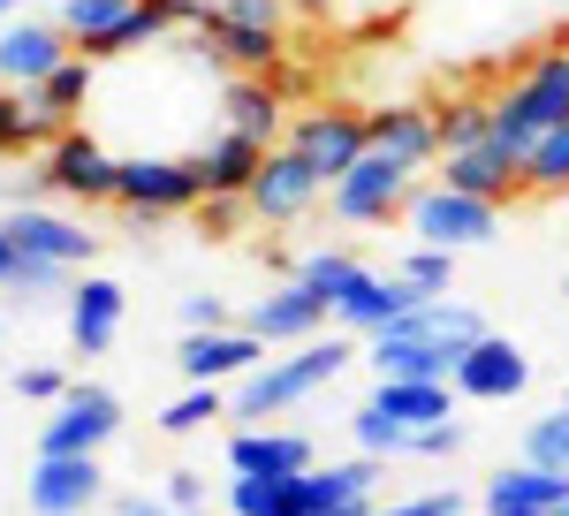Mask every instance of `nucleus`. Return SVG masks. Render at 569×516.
<instances>
[{
	"instance_id": "obj_8",
	"label": "nucleus",
	"mask_w": 569,
	"mask_h": 516,
	"mask_svg": "<svg viewBox=\"0 0 569 516\" xmlns=\"http://www.w3.org/2000/svg\"><path fill=\"white\" fill-rule=\"evenodd\" d=\"M410 190H418V168H395L380 152H365L342 182H327V214L342 220V228H388Z\"/></svg>"
},
{
	"instance_id": "obj_34",
	"label": "nucleus",
	"mask_w": 569,
	"mask_h": 516,
	"mask_svg": "<svg viewBox=\"0 0 569 516\" xmlns=\"http://www.w3.org/2000/svg\"><path fill=\"white\" fill-rule=\"evenodd\" d=\"M350 440H357V456H372V464H410V433L395 426V418H380L372 403L350 410Z\"/></svg>"
},
{
	"instance_id": "obj_17",
	"label": "nucleus",
	"mask_w": 569,
	"mask_h": 516,
	"mask_svg": "<svg viewBox=\"0 0 569 516\" xmlns=\"http://www.w3.org/2000/svg\"><path fill=\"white\" fill-rule=\"evenodd\" d=\"M0 228H8V244L23 258H53V266H69V274H84L91 258H99V236H91L84 220L53 214V206H8Z\"/></svg>"
},
{
	"instance_id": "obj_36",
	"label": "nucleus",
	"mask_w": 569,
	"mask_h": 516,
	"mask_svg": "<svg viewBox=\"0 0 569 516\" xmlns=\"http://www.w3.org/2000/svg\"><path fill=\"white\" fill-rule=\"evenodd\" d=\"M525 464H539V472H562V478H569V403L539 410V418L525 426Z\"/></svg>"
},
{
	"instance_id": "obj_10",
	"label": "nucleus",
	"mask_w": 569,
	"mask_h": 516,
	"mask_svg": "<svg viewBox=\"0 0 569 516\" xmlns=\"http://www.w3.org/2000/svg\"><path fill=\"white\" fill-rule=\"evenodd\" d=\"M281 145H289L297 160H311L319 182H342V175L365 160V115H357V107H305V115H289Z\"/></svg>"
},
{
	"instance_id": "obj_46",
	"label": "nucleus",
	"mask_w": 569,
	"mask_h": 516,
	"mask_svg": "<svg viewBox=\"0 0 569 516\" xmlns=\"http://www.w3.org/2000/svg\"><path fill=\"white\" fill-rule=\"evenodd\" d=\"M114 516H176V509H168L160 494H122V502H114Z\"/></svg>"
},
{
	"instance_id": "obj_41",
	"label": "nucleus",
	"mask_w": 569,
	"mask_h": 516,
	"mask_svg": "<svg viewBox=\"0 0 569 516\" xmlns=\"http://www.w3.org/2000/svg\"><path fill=\"white\" fill-rule=\"evenodd\" d=\"M213 16H228V23H243V31H281L289 39V0H213Z\"/></svg>"
},
{
	"instance_id": "obj_37",
	"label": "nucleus",
	"mask_w": 569,
	"mask_h": 516,
	"mask_svg": "<svg viewBox=\"0 0 569 516\" xmlns=\"http://www.w3.org/2000/svg\"><path fill=\"white\" fill-rule=\"evenodd\" d=\"M8 304H46V297H69V266H53V258H23L16 251V274H8V289H0Z\"/></svg>"
},
{
	"instance_id": "obj_42",
	"label": "nucleus",
	"mask_w": 569,
	"mask_h": 516,
	"mask_svg": "<svg viewBox=\"0 0 569 516\" xmlns=\"http://www.w3.org/2000/svg\"><path fill=\"white\" fill-rule=\"evenodd\" d=\"M8 387H16L23 403H46V410H53V403L69 395V373H61V365H16V373H8Z\"/></svg>"
},
{
	"instance_id": "obj_54",
	"label": "nucleus",
	"mask_w": 569,
	"mask_h": 516,
	"mask_svg": "<svg viewBox=\"0 0 569 516\" xmlns=\"http://www.w3.org/2000/svg\"><path fill=\"white\" fill-rule=\"evenodd\" d=\"M555 516H569V509H555Z\"/></svg>"
},
{
	"instance_id": "obj_33",
	"label": "nucleus",
	"mask_w": 569,
	"mask_h": 516,
	"mask_svg": "<svg viewBox=\"0 0 569 516\" xmlns=\"http://www.w3.org/2000/svg\"><path fill=\"white\" fill-rule=\"evenodd\" d=\"M525 198H569V122L525 152Z\"/></svg>"
},
{
	"instance_id": "obj_38",
	"label": "nucleus",
	"mask_w": 569,
	"mask_h": 516,
	"mask_svg": "<svg viewBox=\"0 0 569 516\" xmlns=\"http://www.w3.org/2000/svg\"><path fill=\"white\" fill-rule=\"evenodd\" d=\"M395 274L410 289H426V297H456V251H440V244H410Z\"/></svg>"
},
{
	"instance_id": "obj_24",
	"label": "nucleus",
	"mask_w": 569,
	"mask_h": 516,
	"mask_svg": "<svg viewBox=\"0 0 569 516\" xmlns=\"http://www.w3.org/2000/svg\"><path fill=\"white\" fill-rule=\"evenodd\" d=\"M365 152H380L395 168H433L440 160L433 107H372L365 115Z\"/></svg>"
},
{
	"instance_id": "obj_12",
	"label": "nucleus",
	"mask_w": 569,
	"mask_h": 516,
	"mask_svg": "<svg viewBox=\"0 0 569 516\" xmlns=\"http://www.w3.org/2000/svg\"><path fill=\"white\" fill-rule=\"evenodd\" d=\"M107 502V464L99 456H39L23 478V509L31 516H91Z\"/></svg>"
},
{
	"instance_id": "obj_22",
	"label": "nucleus",
	"mask_w": 569,
	"mask_h": 516,
	"mask_svg": "<svg viewBox=\"0 0 569 516\" xmlns=\"http://www.w3.org/2000/svg\"><path fill=\"white\" fill-rule=\"evenodd\" d=\"M479 509L486 516H555L569 509V478L562 472H539V464H501V472L479 486Z\"/></svg>"
},
{
	"instance_id": "obj_35",
	"label": "nucleus",
	"mask_w": 569,
	"mask_h": 516,
	"mask_svg": "<svg viewBox=\"0 0 569 516\" xmlns=\"http://www.w3.org/2000/svg\"><path fill=\"white\" fill-rule=\"evenodd\" d=\"M213 418H228V387H198L190 380V395H176L168 410H160V433L168 440H190V433H206Z\"/></svg>"
},
{
	"instance_id": "obj_31",
	"label": "nucleus",
	"mask_w": 569,
	"mask_h": 516,
	"mask_svg": "<svg viewBox=\"0 0 569 516\" xmlns=\"http://www.w3.org/2000/svg\"><path fill=\"white\" fill-rule=\"evenodd\" d=\"M433 129H440V152H463V145H486L493 137V99L479 91H456L433 107Z\"/></svg>"
},
{
	"instance_id": "obj_9",
	"label": "nucleus",
	"mask_w": 569,
	"mask_h": 516,
	"mask_svg": "<svg viewBox=\"0 0 569 516\" xmlns=\"http://www.w3.org/2000/svg\"><path fill=\"white\" fill-rule=\"evenodd\" d=\"M39 168H46V190H53V198H69V206H114L122 160H114L91 129H61V137L39 152Z\"/></svg>"
},
{
	"instance_id": "obj_28",
	"label": "nucleus",
	"mask_w": 569,
	"mask_h": 516,
	"mask_svg": "<svg viewBox=\"0 0 569 516\" xmlns=\"http://www.w3.org/2000/svg\"><path fill=\"white\" fill-rule=\"evenodd\" d=\"M91 91H99V61H84V53H69L61 69H46L39 85H31V107H39L53 129H77V115L91 107Z\"/></svg>"
},
{
	"instance_id": "obj_27",
	"label": "nucleus",
	"mask_w": 569,
	"mask_h": 516,
	"mask_svg": "<svg viewBox=\"0 0 569 516\" xmlns=\"http://www.w3.org/2000/svg\"><path fill=\"white\" fill-rule=\"evenodd\" d=\"M259 160H266L259 137H243V129H213V137L198 145L206 198H243V190H251V175H259Z\"/></svg>"
},
{
	"instance_id": "obj_19",
	"label": "nucleus",
	"mask_w": 569,
	"mask_h": 516,
	"mask_svg": "<svg viewBox=\"0 0 569 516\" xmlns=\"http://www.w3.org/2000/svg\"><path fill=\"white\" fill-rule=\"evenodd\" d=\"M440 182L509 214V206L525 198V160H517V152H501V145L486 137V145H463V152H440Z\"/></svg>"
},
{
	"instance_id": "obj_47",
	"label": "nucleus",
	"mask_w": 569,
	"mask_h": 516,
	"mask_svg": "<svg viewBox=\"0 0 569 516\" xmlns=\"http://www.w3.org/2000/svg\"><path fill=\"white\" fill-rule=\"evenodd\" d=\"M8 274H16V244H8V228H0V289H8Z\"/></svg>"
},
{
	"instance_id": "obj_26",
	"label": "nucleus",
	"mask_w": 569,
	"mask_h": 516,
	"mask_svg": "<svg viewBox=\"0 0 569 516\" xmlns=\"http://www.w3.org/2000/svg\"><path fill=\"white\" fill-rule=\"evenodd\" d=\"M380 418H395L402 433H426L440 418H456V380H372L365 395Z\"/></svg>"
},
{
	"instance_id": "obj_15",
	"label": "nucleus",
	"mask_w": 569,
	"mask_h": 516,
	"mask_svg": "<svg viewBox=\"0 0 569 516\" xmlns=\"http://www.w3.org/2000/svg\"><path fill=\"white\" fill-rule=\"evenodd\" d=\"M220 464L243 478H305L319 464V440L305 426H236L220 440Z\"/></svg>"
},
{
	"instance_id": "obj_1",
	"label": "nucleus",
	"mask_w": 569,
	"mask_h": 516,
	"mask_svg": "<svg viewBox=\"0 0 569 516\" xmlns=\"http://www.w3.org/2000/svg\"><path fill=\"white\" fill-rule=\"evenodd\" d=\"M365 343L342 335V327H327V335H311L297 343L289 357H266L259 373H243V380L228 387V418H251V426H273V418H289V410H305L311 395H327V387L350 373Z\"/></svg>"
},
{
	"instance_id": "obj_6",
	"label": "nucleus",
	"mask_w": 569,
	"mask_h": 516,
	"mask_svg": "<svg viewBox=\"0 0 569 516\" xmlns=\"http://www.w3.org/2000/svg\"><path fill=\"white\" fill-rule=\"evenodd\" d=\"M402 228H410V244H440V251H479L501 236V206H486V198H463V190H448V182H418L410 198H402Z\"/></svg>"
},
{
	"instance_id": "obj_39",
	"label": "nucleus",
	"mask_w": 569,
	"mask_h": 516,
	"mask_svg": "<svg viewBox=\"0 0 569 516\" xmlns=\"http://www.w3.org/2000/svg\"><path fill=\"white\" fill-rule=\"evenodd\" d=\"M160 502H168L176 516H206L213 509V486H206L198 464H176V472H160Z\"/></svg>"
},
{
	"instance_id": "obj_53",
	"label": "nucleus",
	"mask_w": 569,
	"mask_h": 516,
	"mask_svg": "<svg viewBox=\"0 0 569 516\" xmlns=\"http://www.w3.org/2000/svg\"><path fill=\"white\" fill-rule=\"evenodd\" d=\"M562 403H569V387H562Z\"/></svg>"
},
{
	"instance_id": "obj_50",
	"label": "nucleus",
	"mask_w": 569,
	"mask_h": 516,
	"mask_svg": "<svg viewBox=\"0 0 569 516\" xmlns=\"http://www.w3.org/2000/svg\"><path fill=\"white\" fill-rule=\"evenodd\" d=\"M0 349H8V319H0Z\"/></svg>"
},
{
	"instance_id": "obj_30",
	"label": "nucleus",
	"mask_w": 569,
	"mask_h": 516,
	"mask_svg": "<svg viewBox=\"0 0 569 516\" xmlns=\"http://www.w3.org/2000/svg\"><path fill=\"white\" fill-rule=\"evenodd\" d=\"M220 509H228V516H297V478H243V472H228Z\"/></svg>"
},
{
	"instance_id": "obj_40",
	"label": "nucleus",
	"mask_w": 569,
	"mask_h": 516,
	"mask_svg": "<svg viewBox=\"0 0 569 516\" xmlns=\"http://www.w3.org/2000/svg\"><path fill=\"white\" fill-rule=\"evenodd\" d=\"M463 448H471V426H463V418H440V426L410 433V456H418V464H456Z\"/></svg>"
},
{
	"instance_id": "obj_7",
	"label": "nucleus",
	"mask_w": 569,
	"mask_h": 516,
	"mask_svg": "<svg viewBox=\"0 0 569 516\" xmlns=\"http://www.w3.org/2000/svg\"><path fill=\"white\" fill-rule=\"evenodd\" d=\"M114 433H122V395L99 380H69V395L39 426V456H99Z\"/></svg>"
},
{
	"instance_id": "obj_43",
	"label": "nucleus",
	"mask_w": 569,
	"mask_h": 516,
	"mask_svg": "<svg viewBox=\"0 0 569 516\" xmlns=\"http://www.w3.org/2000/svg\"><path fill=\"white\" fill-rule=\"evenodd\" d=\"M190 220H198V236H206V244H228V236H243L251 206H243V198H206Z\"/></svg>"
},
{
	"instance_id": "obj_23",
	"label": "nucleus",
	"mask_w": 569,
	"mask_h": 516,
	"mask_svg": "<svg viewBox=\"0 0 569 516\" xmlns=\"http://www.w3.org/2000/svg\"><path fill=\"white\" fill-rule=\"evenodd\" d=\"M61 61H69L61 23H46V16H8V23H0V85L31 91L46 69H61Z\"/></svg>"
},
{
	"instance_id": "obj_49",
	"label": "nucleus",
	"mask_w": 569,
	"mask_h": 516,
	"mask_svg": "<svg viewBox=\"0 0 569 516\" xmlns=\"http://www.w3.org/2000/svg\"><path fill=\"white\" fill-rule=\"evenodd\" d=\"M8 16H23V0H0V23H8Z\"/></svg>"
},
{
	"instance_id": "obj_52",
	"label": "nucleus",
	"mask_w": 569,
	"mask_h": 516,
	"mask_svg": "<svg viewBox=\"0 0 569 516\" xmlns=\"http://www.w3.org/2000/svg\"><path fill=\"white\" fill-rule=\"evenodd\" d=\"M206 516H228V509H206Z\"/></svg>"
},
{
	"instance_id": "obj_48",
	"label": "nucleus",
	"mask_w": 569,
	"mask_h": 516,
	"mask_svg": "<svg viewBox=\"0 0 569 516\" xmlns=\"http://www.w3.org/2000/svg\"><path fill=\"white\" fill-rule=\"evenodd\" d=\"M289 8H297V16H335L342 0H289Z\"/></svg>"
},
{
	"instance_id": "obj_21",
	"label": "nucleus",
	"mask_w": 569,
	"mask_h": 516,
	"mask_svg": "<svg viewBox=\"0 0 569 516\" xmlns=\"http://www.w3.org/2000/svg\"><path fill=\"white\" fill-rule=\"evenodd\" d=\"M122 281H107V274H84V281H69V349L77 357H107L114 335H122Z\"/></svg>"
},
{
	"instance_id": "obj_4",
	"label": "nucleus",
	"mask_w": 569,
	"mask_h": 516,
	"mask_svg": "<svg viewBox=\"0 0 569 516\" xmlns=\"http://www.w3.org/2000/svg\"><path fill=\"white\" fill-rule=\"evenodd\" d=\"M206 206V168L198 152H130L114 175V214L130 220L137 236H152L160 220L198 214Z\"/></svg>"
},
{
	"instance_id": "obj_32",
	"label": "nucleus",
	"mask_w": 569,
	"mask_h": 516,
	"mask_svg": "<svg viewBox=\"0 0 569 516\" xmlns=\"http://www.w3.org/2000/svg\"><path fill=\"white\" fill-rule=\"evenodd\" d=\"M357 274H365V258H357V251H342V244H319V251L297 258V274H289V281H305V289H319L327 304H342V297L357 289Z\"/></svg>"
},
{
	"instance_id": "obj_25",
	"label": "nucleus",
	"mask_w": 569,
	"mask_h": 516,
	"mask_svg": "<svg viewBox=\"0 0 569 516\" xmlns=\"http://www.w3.org/2000/svg\"><path fill=\"white\" fill-rule=\"evenodd\" d=\"M213 107H220V129H243L259 145H281V129H289V99L273 91V77H220Z\"/></svg>"
},
{
	"instance_id": "obj_18",
	"label": "nucleus",
	"mask_w": 569,
	"mask_h": 516,
	"mask_svg": "<svg viewBox=\"0 0 569 516\" xmlns=\"http://www.w3.org/2000/svg\"><path fill=\"white\" fill-rule=\"evenodd\" d=\"M266 365V343L243 335V327H206V335H182L176 343V373L198 387H236L243 373Z\"/></svg>"
},
{
	"instance_id": "obj_51",
	"label": "nucleus",
	"mask_w": 569,
	"mask_h": 516,
	"mask_svg": "<svg viewBox=\"0 0 569 516\" xmlns=\"http://www.w3.org/2000/svg\"><path fill=\"white\" fill-rule=\"evenodd\" d=\"M562 297H569V274H562Z\"/></svg>"
},
{
	"instance_id": "obj_16",
	"label": "nucleus",
	"mask_w": 569,
	"mask_h": 516,
	"mask_svg": "<svg viewBox=\"0 0 569 516\" xmlns=\"http://www.w3.org/2000/svg\"><path fill=\"white\" fill-rule=\"evenodd\" d=\"M448 380H456V403H517V395L531 387V357L509 343V335H493V327H486L479 343L456 357V373H448Z\"/></svg>"
},
{
	"instance_id": "obj_20",
	"label": "nucleus",
	"mask_w": 569,
	"mask_h": 516,
	"mask_svg": "<svg viewBox=\"0 0 569 516\" xmlns=\"http://www.w3.org/2000/svg\"><path fill=\"white\" fill-rule=\"evenodd\" d=\"M418 304H426V289H410L402 274H372V266H365V274H357V289L335 304V327H342V335H357V343H372L380 327L410 319Z\"/></svg>"
},
{
	"instance_id": "obj_13",
	"label": "nucleus",
	"mask_w": 569,
	"mask_h": 516,
	"mask_svg": "<svg viewBox=\"0 0 569 516\" xmlns=\"http://www.w3.org/2000/svg\"><path fill=\"white\" fill-rule=\"evenodd\" d=\"M380 478H388V464H372V456L311 464L297 478V516H372L380 509Z\"/></svg>"
},
{
	"instance_id": "obj_45",
	"label": "nucleus",
	"mask_w": 569,
	"mask_h": 516,
	"mask_svg": "<svg viewBox=\"0 0 569 516\" xmlns=\"http://www.w3.org/2000/svg\"><path fill=\"white\" fill-rule=\"evenodd\" d=\"M206 327H236V304L220 297V289H198V297H182V335H206Z\"/></svg>"
},
{
	"instance_id": "obj_5",
	"label": "nucleus",
	"mask_w": 569,
	"mask_h": 516,
	"mask_svg": "<svg viewBox=\"0 0 569 516\" xmlns=\"http://www.w3.org/2000/svg\"><path fill=\"white\" fill-rule=\"evenodd\" d=\"M61 39H69V53H84V61H130L137 46H160L168 39V23L144 8V0H61Z\"/></svg>"
},
{
	"instance_id": "obj_14",
	"label": "nucleus",
	"mask_w": 569,
	"mask_h": 516,
	"mask_svg": "<svg viewBox=\"0 0 569 516\" xmlns=\"http://www.w3.org/2000/svg\"><path fill=\"white\" fill-rule=\"evenodd\" d=\"M319 198H327V182H319V175H311V160H297L289 145H266L259 175H251V190H243L251 220H266V228H281V220H305Z\"/></svg>"
},
{
	"instance_id": "obj_11",
	"label": "nucleus",
	"mask_w": 569,
	"mask_h": 516,
	"mask_svg": "<svg viewBox=\"0 0 569 516\" xmlns=\"http://www.w3.org/2000/svg\"><path fill=\"white\" fill-rule=\"evenodd\" d=\"M236 327H243V335H259L266 349L273 343H311V335H327V327H335V304L319 297V289H305V281H273V289H266V297H251L243 304V311H236Z\"/></svg>"
},
{
	"instance_id": "obj_29",
	"label": "nucleus",
	"mask_w": 569,
	"mask_h": 516,
	"mask_svg": "<svg viewBox=\"0 0 569 516\" xmlns=\"http://www.w3.org/2000/svg\"><path fill=\"white\" fill-rule=\"evenodd\" d=\"M53 137H61V129L31 107V91L0 85V160H31V152H46Z\"/></svg>"
},
{
	"instance_id": "obj_3",
	"label": "nucleus",
	"mask_w": 569,
	"mask_h": 516,
	"mask_svg": "<svg viewBox=\"0 0 569 516\" xmlns=\"http://www.w3.org/2000/svg\"><path fill=\"white\" fill-rule=\"evenodd\" d=\"M569 122V46H547L517 69V85L493 91V145L525 160L547 129Z\"/></svg>"
},
{
	"instance_id": "obj_44",
	"label": "nucleus",
	"mask_w": 569,
	"mask_h": 516,
	"mask_svg": "<svg viewBox=\"0 0 569 516\" xmlns=\"http://www.w3.org/2000/svg\"><path fill=\"white\" fill-rule=\"evenodd\" d=\"M471 502L456 494V486H426V494H410V502H380L372 516H463Z\"/></svg>"
},
{
	"instance_id": "obj_2",
	"label": "nucleus",
	"mask_w": 569,
	"mask_h": 516,
	"mask_svg": "<svg viewBox=\"0 0 569 516\" xmlns=\"http://www.w3.org/2000/svg\"><path fill=\"white\" fill-rule=\"evenodd\" d=\"M479 335H486V319L463 297H426L410 319H395V327H380L365 343V365L380 380H448L456 357L479 343Z\"/></svg>"
}]
</instances>
